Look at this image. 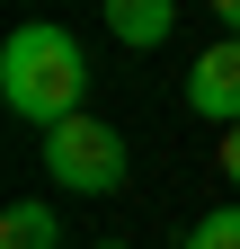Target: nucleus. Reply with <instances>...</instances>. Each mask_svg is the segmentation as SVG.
Instances as JSON below:
<instances>
[{"label": "nucleus", "mask_w": 240, "mask_h": 249, "mask_svg": "<svg viewBox=\"0 0 240 249\" xmlns=\"http://www.w3.org/2000/svg\"><path fill=\"white\" fill-rule=\"evenodd\" d=\"M0 98H9V116H27V124H63V116H80V98H89V53H80V36L71 27H53V18H27L9 45H0Z\"/></svg>", "instance_id": "f257e3e1"}, {"label": "nucleus", "mask_w": 240, "mask_h": 249, "mask_svg": "<svg viewBox=\"0 0 240 249\" xmlns=\"http://www.w3.org/2000/svg\"><path fill=\"white\" fill-rule=\"evenodd\" d=\"M45 178L53 187H71V196H116V187L134 178V160H125V134H116L107 116H63L45 134Z\"/></svg>", "instance_id": "f03ea898"}, {"label": "nucleus", "mask_w": 240, "mask_h": 249, "mask_svg": "<svg viewBox=\"0 0 240 249\" xmlns=\"http://www.w3.org/2000/svg\"><path fill=\"white\" fill-rule=\"evenodd\" d=\"M187 107L205 116V124H240V36H214L196 53V71H187Z\"/></svg>", "instance_id": "7ed1b4c3"}, {"label": "nucleus", "mask_w": 240, "mask_h": 249, "mask_svg": "<svg viewBox=\"0 0 240 249\" xmlns=\"http://www.w3.org/2000/svg\"><path fill=\"white\" fill-rule=\"evenodd\" d=\"M98 9H107V27H116L134 53H152L169 27H178V0H98Z\"/></svg>", "instance_id": "20e7f679"}, {"label": "nucleus", "mask_w": 240, "mask_h": 249, "mask_svg": "<svg viewBox=\"0 0 240 249\" xmlns=\"http://www.w3.org/2000/svg\"><path fill=\"white\" fill-rule=\"evenodd\" d=\"M0 249H63V213H53L45 196H18L9 213H0Z\"/></svg>", "instance_id": "39448f33"}, {"label": "nucleus", "mask_w": 240, "mask_h": 249, "mask_svg": "<svg viewBox=\"0 0 240 249\" xmlns=\"http://www.w3.org/2000/svg\"><path fill=\"white\" fill-rule=\"evenodd\" d=\"M187 249H240V205H214V213H196Z\"/></svg>", "instance_id": "423d86ee"}, {"label": "nucleus", "mask_w": 240, "mask_h": 249, "mask_svg": "<svg viewBox=\"0 0 240 249\" xmlns=\"http://www.w3.org/2000/svg\"><path fill=\"white\" fill-rule=\"evenodd\" d=\"M214 169H223V178L240 187V124H231V134H223V151H214Z\"/></svg>", "instance_id": "0eeeda50"}, {"label": "nucleus", "mask_w": 240, "mask_h": 249, "mask_svg": "<svg viewBox=\"0 0 240 249\" xmlns=\"http://www.w3.org/2000/svg\"><path fill=\"white\" fill-rule=\"evenodd\" d=\"M205 9H214V18L231 27V36H240V0H205Z\"/></svg>", "instance_id": "6e6552de"}, {"label": "nucleus", "mask_w": 240, "mask_h": 249, "mask_svg": "<svg viewBox=\"0 0 240 249\" xmlns=\"http://www.w3.org/2000/svg\"><path fill=\"white\" fill-rule=\"evenodd\" d=\"M98 249H125V240H98Z\"/></svg>", "instance_id": "1a4fd4ad"}]
</instances>
